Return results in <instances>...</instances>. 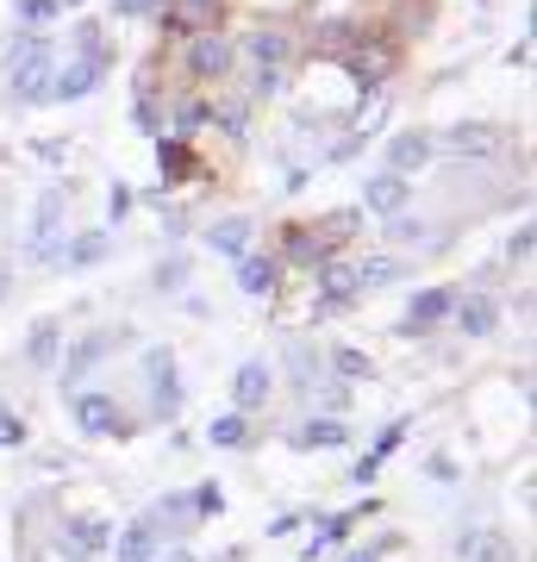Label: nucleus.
Listing matches in <instances>:
<instances>
[{"label":"nucleus","mask_w":537,"mask_h":562,"mask_svg":"<svg viewBox=\"0 0 537 562\" xmlns=\"http://www.w3.org/2000/svg\"><path fill=\"white\" fill-rule=\"evenodd\" d=\"M332 443H350L344 419H306V425L294 431V450H332Z\"/></svg>","instance_id":"obj_18"},{"label":"nucleus","mask_w":537,"mask_h":562,"mask_svg":"<svg viewBox=\"0 0 537 562\" xmlns=\"http://www.w3.org/2000/svg\"><path fill=\"white\" fill-rule=\"evenodd\" d=\"M269 387H276V369L262 357L238 362V375H232V406H238V413H257V406L269 401Z\"/></svg>","instance_id":"obj_6"},{"label":"nucleus","mask_w":537,"mask_h":562,"mask_svg":"<svg viewBox=\"0 0 537 562\" xmlns=\"http://www.w3.org/2000/svg\"><path fill=\"white\" fill-rule=\"evenodd\" d=\"M250 232H257V225H250V220L238 213V220H220V225H213V232H206V244H213L220 257H244V244H250Z\"/></svg>","instance_id":"obj_20"},{"label":"nucleus","mask_w":537,"mask_h":562,"mask_svg":"<svg viewBox=\"0 0 537 562\" xmlns=\"http://www.w3.org/2000/svg\"><path fill=\"white\" fill-rule=\"evenodd\" d=\"M281 81H288V69H257V88H250V94H257V101H276Z\"/></svg>","instance_id":"obj_33"},{"label":"nucleus","mask_w":537,"mask_h":562,"mask_svg":"<svg viewBox=\"0 0 537 562\" xmlns=\"http://www.w3.org/2000/svg\"><path fill=\"white\" fill-rule=\"evenodd\" d=\"M107 350H113V338H81L76 350H69V362H63V382H81V375H88Z\"/></svg>","instance_id":"obj_23"},{"label":"nucleus","mask_w":537,"mask_h":562,"mask_svg":"<svg viewBox=\"0 0 537 562\" xmlns=\"http://www.w3.org/2000/svg\"><path fill=\"white\" fill-rule=\"evenodd\" d=\"M344 562H381V550H350Z\"/></svg>","instance_id":"obj_39"},{"label":"nucleus","mask_w":537,"mask_h":562,"mask_svg":"<svg viewBox=\"0 0 537 562\" xmlns=\"http://www.w3.org/2000/svg\"><path fill=\"white\" fill-rule=\"evenodd\" d=\"M144 375H150V387H157V413H163V419H169V413H181L176 357H169V350H157V357H144Z\"/></svg>","instance_id":"obj_11"},{"label":"nucleus","mask_w":537,"mask_h":562,"mask_svg":"<svg viewBox=\"0 0 537 562\" xmlns=\"http://www.w3.org/2000/svg\"><path fill=\"white\" fill-rule=\"evenodd\" d=\"M107 543H113V525L94 519V513H81V519L63 525V557H69V562H94Z\"/></svg>","instance_id":"obj_5"},{"label":"nucleus","mask_w":537,"mask_h":562,"mask_svg":"<svg viewBox=\"0 0 537 562\" xmlns=\"http://www.w3.org/2000/svg\"><path fill=\"white\" fill-rule=\"evenodd\" d=\"M13 13L32 20V25H44V20H57V13H63V0H13Z\"/></svg>","instance_id":"obj_29"},{"label":"nucleus","mask_w":537,"mask_h":562,"mask_svg":"<svg viewBox=\"0 0 537 562\" xmlns=\"http://www.w3.org/2000/svg\"><path fill=\"white\" fill-rule=\"evenodd\" d=\"M188 63H194V76H225L238 63V44L220 32H200V38H188Z\"/></svg>","instance_id":"obj_8"},{"label":"nucleus","mask_w":537,"mask_h":562,"mask_svg":"<svg viewBox=\"0 0 537 562\" xmlns=\"http://www.w3.org/2000/svg\"><path fill=\"white\" fill-rule=\"evenodd\" d=\"M0 294H7V276H0Z\"/></svg>","instance_id":"obj_41"},{"label":"nucleus","mask_w":537,"mask_h":562,"mask_svg":"<svg viewBox=\"0 0 537 562\" xmlns=\"http://www.w3.org/2000/svg\"><path fill=\"white\" fill-rule=\"evenodd\" d=\"M457 294H462V288H425V294H413V306H406V331H425V325L450 319Z\"/></svg>","instance_id":"obj_14"},{"label":"nucleus","mask_w":537,"mask_h":562,"mask_svg":"<svg viewBox=\"0 0 537 562\" xmlns=\"http://www.w3.org/2000/svg\"><path fill=\"white\" fill-rule=\"evenodd\" d=\"M163 13H169V20H213V13H220V0H163Z\"/></svg>","instance_id":"obj_28"},{"label":"nucleus","mask_w":537,"mask_h":562,"mask_svg":"<svg viewBox=\"0 0 537 562\" xmlns=\"http://www.w3.org/2000/svg\"><path fill=\"white\" fill-rule=\"evenodd\" d=\"M188 506H194V519H206V513H220V506H225V494H220L213 482H200V487H194V501H188Z\"/></svg>","instance_id":"obj_31"},{"label":"nucleus","mask_w":537,"mask_h":562,"mask_svg":"<svg viewBox=\"0 0 537 562\" xmlns=\"http://www.w3.org/2000/svg\"><path fill=\"white\" fill-rule=\"evenodd\" d=\"M13 443H25V419L0 406V450H13Z\"/></svg>","instance_id":"obj_32"},{"label":"nucleus","mask_w":537,"mask_h":562,"mask_svg":"<svg viewBox=\"0 0 537 562\" xmlns=\"http://www.w3.org/2000/svg\"><path fill=\"white\" fill-rule=\"evenodd\" d=\"M244 50H250V63H257V69H288V57H294V38H288L281 25H257V32L244 38Z\"/></svg>","instance_id":"obj_10"},{"label":"nucleus","mask_w":537,"mask_h":562,"mask_svg":"<svg viewBox=\"0 0 537 562\" xmlns=\"http://www.w3.org/2000/svg\"><path fill=\"white\" fill-rule=\"evenodd\" d=\"M506 132L500 125H457V132H444V150H457V157H494Z\"/></svg>","instance_id":"obj_13"},{"label":"nucleus","mask_w":537,"mask_h":562,"mask_svg":"<svg viewBox=\"0 0 537 562\" xmlns=\"http://www.w3.org/2000/svg\"><path fill=\"white\" fill-rule=\"evenodd\" d=\"M432 157H438V144L425 138V132H400V138L388 144V176H400V181H406L413 169H425Z\"/></svg>","instance_id":"obj_9"},{"label":"nucleus","mask_w":537,"mask_h":562,"mask_svg":"<svg viewBox=\"0 0 537 562\" xmlns=\"http://www.w3.org/2000/svg\"><path fill=\"white\" fill-rule=\"evenodd\" d=\"M506 257H513V262H525V257H532V225H518V232H513V244H506Z\"/></svg>","instance_id":"obj_37"},{"label":"nucleus","mask_w":537,"mask_h":562,"mask_svg":"<svg viewBox=\"0 0 537 562\" xmlns=\"http://www.w3.org/2000/svg\"><path fill=\"white\" fill-rule=\"evenodd\" d=\"M157 169H163V176H188V150H181V138H169L157 150Z\"/></svg>","instance_id":"obj_30"},{"label":"nucleus","mask_w":537,"mask_h":562,"mask_svg":"<svg viewBox=\"0 0 537 562\" xmlns=\"http://www.w3.org/2000/svg\"><path fill=\"white\" fill-rule=\"evenodd\" d=\"M157 519L150 513H138V519L125 525V538H120V550H113V562H157Z\"/></svg>","instance_id":"obj_12"},{"label":"nucleus","mask_w":537,"mask_h":562,"mask_svg":"<svg viewBox=\"0 0 537 562\" xmlns=\"http://www.w3.org/2000/svg\"><path fill=\"white\" fill-rule=\"evenodd\" d=\"M238 288L250 294V301H269V294H276V262H262V257H238Z\"/></svg>","instance_id":"obj_19"},{"label":"nucleus","mask_w":537,"mask_h":562,"mask_svg":"<svg viewBox=\"0 0 537 562\" xmlns=\"http://www.w3.org/2000/svg\"><path fill=\"white\" fill-rule=\"evenodd\" d=\"M462 562H513V543L500 538V531H469V538L457 543Z\"/></svg>","instance_id":"obj_17"},{"label":"nucleus","mask_w":537,"mask_h":562,"mask_svg":"<svg viewBox=\"0 0 537 562\" xmlns=\"http://www.w3.org/2000/svg\"><path fill=\"white\" fill-rule=\"evenodd\" d=\"M318 294H325V301H357V294H362V288H357V262L325 257V262H318Z\"/></svg>","instance_id":"obj_15"},{"label":"nucleus","mask_w":537,"mask_h":562,"mask_svg":"<svg viewBox=\"0 0 537 562\" xmlns=\"http://www.w3.org/2000/svg\"><path fill=\"white\" fill-rule=\"evenodd\" d=\"M100 76H107V57H94V50H76V57H69L57 76H51V101H88V94L100 88Z\"/></svg>","instance_id":"obj_4"},{"label":"nucleus","mask_w":537,"mask_h":562,"mask_svg":"<svg viewBox=\"0 0 537 562\" xmlns=\"http://www.w3.org/2000/svg\"><path fill=\"white\" fill-rule=\"evenodd\" d=\"M400 276H406V262H394V257L357 262V288H381V281H400Z\"/></svg>","instance_id":"obj_26"},{"label":"nucleus","mask_w":537,"mask_h":562,"mask_svg":"<svg viewBox=\"0 0 537 562\" xmlns=\"http://www.w3.org/2000/svg\"><path fill=\"white\" fill-rule=\"evenodd\" d=\"M25 357L38 362V369H51V362H57V319L32 325V350H25Z\"/></svg>","instance_id":"obj_25"},{"label":"nucleus","mask_w":537,"mask_h":562,"mask_svg":"<svg viewBox=\"0 0 537 562\" xmlns=\"http://www.w3.org/2000/svg\"><path fill=\"white\" fill-rule=\"evenodd\" d=\"M63 213H69V194H63V188L38 194V206H32V225H25V257H32V262H57Z\"/></svg>","instance_id":"obj_2"},{"label":"nucleus","mask_w":537,"mask_h":562,"mask_svg":"<svg viewBox=\"0 0 537 562\" xmlns=\"http://www.w3.org/2000/svg\"><path fill=\"white\" fill-rule=\"evenodd\" d=\"M107 250H113V244H107V232H81L69 250H57V262H63V269H88V262H100Z\"/></svg>","instance_id":"obj_21"},{"label":"nucleus","mask_w":537,"mask_h":562,"mask_svg":"<svg viewBox=\"0 0 537 562\" xmlns=\"http://www.w3.org/2000/svg\"><path fill=\"white\" fill-rule=\"evenodd\" d=\"M125 20H144V13H163V0H120Z\"/></svg>","instance_id":"obj_38"},{"label":"nucleus","mask_w":537,"mask_h":562,"mask_svg":"<svg viewBox=\"0 0 537 562\" xmlns=\"http://www.w3.org/2000/svg\"><path fill=\"white\" fill-rule=\"evenodd\" d=\"M51 76H57V50L44 32H20L13 50H7V94L20 106L32 101H51Z\"/></svg>","instance_id":"obj_1"},{"label":"nucleus","mask_w":537,"mask_h":562,"mask_svg":"<svg viewBox=\"0 0 537 562\" xmlns=\"http://www.w3.org/2000/svg\"><path fill=\"white\" fill-rule=\"evenodd\" d=\"M206 443H220V450H244V443H250V419H244V413H220V419L206 425Z\"/></svg>","instance_id":"obj_22"},{"label":"nucleus","mask_w":537,"mask_h":562,"mask_svg":"<svg viewBox=\"0 0 537 562\" xmlns=\"http://www.w3.org/2000/svg\"><path fill=\"white\" fill-rule=\"evenodd\" d=\"M450 313H457V325L469 331V338H488V331H494V319H500L488 294H457V306H450Z\"/></svg>","instance_id":"obj_16"},{"label":"nucleus","mask_w":537,"mask_h":562,"mask_svg":"<svg viewBox=\"0 0 537 562\" xmlns=\"http://www.w3.org/2000/svg\"><path fill=\"white\" fill-rule=\"evenodd\" d=\"M157 562H194V557H188V550H169V557H157Z\"/></svg>","instance_id":"obj_40"},{"label":"nucleus","mask_w":537,"mask_h":562,"mask_svg":"<svg viewBox=\"0 0 537 562\" xmlns=\"http://www.w3.org/2000/svg\"><path fill=\"white\" fill-rule=\"evenodd\" d=\"M69 413H76V425L88 431V438H120L125 431V413L113 394H100V387H81V394H69Z\"/></svg>","instance_id":"obj_3"},{"label":"nucleus","mask_w":537,"mask_h":562,"mask_svg":"<svg viewBox=\"0 0 537 562\" xmlns=\"http://www.w3.org/2000/svg\"><path fill=\"white\" fill-rule=\"evenodd\" d=\"M288 369L300 375V387H313V375H318V357H306V350L294 344V350H288Z\"/></svg>","instance_id":"obj_34"},{"label":"nucleus","mask_w":537,"mask_h":562,"mask_svg":"<svg viewBox=\"0 0 537 562\" xmlns=\"http://www.w3.org/2000/svg\"><path fill=\"white\" fill-rule=\"evenodd\" d=\"M125 213H132V188L113 181V194H107V220H125Z\"/></svg>","instance_id":"obj_35"},{"label":"nucleus","mask_w":537,"mask_h":562,"mask_svg":"<svg viewBox=\"0 0 537 562\" xmlns=\"http://www.w3.org/2000/svg\"><path fill=\"white\" fill-rule=\"evenodd\" d=\"M288 257L294 262H325L332 244H318V232H288Z\"/></svg>","instance_id":"obj_27"},{"label":"nucleus","mask_w":537,"mask_h":562,"mask_svg":"<svg viewBox=\"0 0 537 562\" xmlns=\"http://www.w3.org/2000/svg\"><path fill=\"white\" fill-rule=\"evenodd\" d=\"M338 375H369V357L362 350H338Z\"/></svg>","instance_id":"obj_36"},{"label":"nucleus","mask_w":537,"mask_h":562,"mask_svg":"<svg viewBox=\"0 0 537 562\" xmlns=\"http://www.w3.org/2000/svg\"><path fill=\"white\" fill-rule=\"evenodd\" d=\"M406 201H413V188H406L400 176H388V169L362 181V206H369V213H381V220H400V213H406Z\"/></svg>","instance_id":"obj_7"},{"label":"nucleus","mask_w":537,"mask_h":562,"mask_svg":"<svg viewBox=\"0 0 537 562\" xmlns=\"http://www.w3.org/2000/svg\"><path fill=\"white\" fill-rule=\"evenodd\" d=\"M400 438H406V419H394V425H388V431H381V438H376V450H369V457L357 462V482H369V475H376L381 462L394 457V450H400Z\"/></svg>","instance_id":"obj_24"}]
</instances>
